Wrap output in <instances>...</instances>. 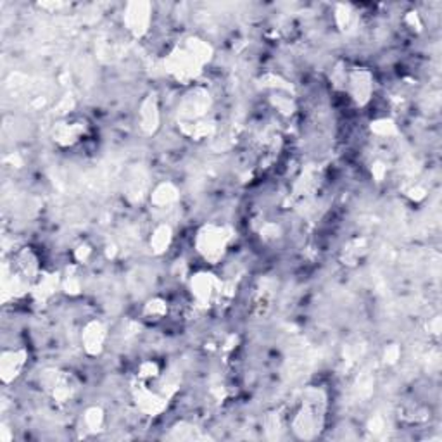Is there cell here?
<instances>
[{
    "label": "cell",
    "instance_id": "obj_1",
    "mask_svg": "<svg viewBox=\"0 0 442 442\" xmlns=\"http://www.w3.org/2000/svg\"><path fill=\"white\" fill-rule=\"evenodd\" d=\"M228 235L225 234L223 228L218 227H205L197 237V247L199 253L209 261H218L227 249Z\"/></svg>",
    "mask_w": 442,
    "mask_h": 442
},
{
    "label": "cell",
    "instance_id": "obj_2",
    "mask_svg": "<svg viewBox=\"0 0 442 442\" xmlns=\"http://www.w3.org/2000/svg\"><path fill=\"white\" fill-rule=\"evenodd\" d=\"M192 292L199 302H209L220 292V282L213 275L201 273L192 280Z\"/></svg>",
    "mask_w": 442,
    "mask_h": 442
},
{
    "label": "cell",
    "instance_id": "obj_3",
    "mask_svg": "<svg viewBox=\"0 0 442 442\" xmlns=\"http://www.w3.org/2000/svg\"><path fill=\"white\" fill-rule=\"evenodd\" d=\"M85 347L90 352H99L102 347L104 339H106V330L100 323H90L85 330Z\"/></svg>",
    "mask_w": 442,
    "mask_h": 442
}]
</instances>
